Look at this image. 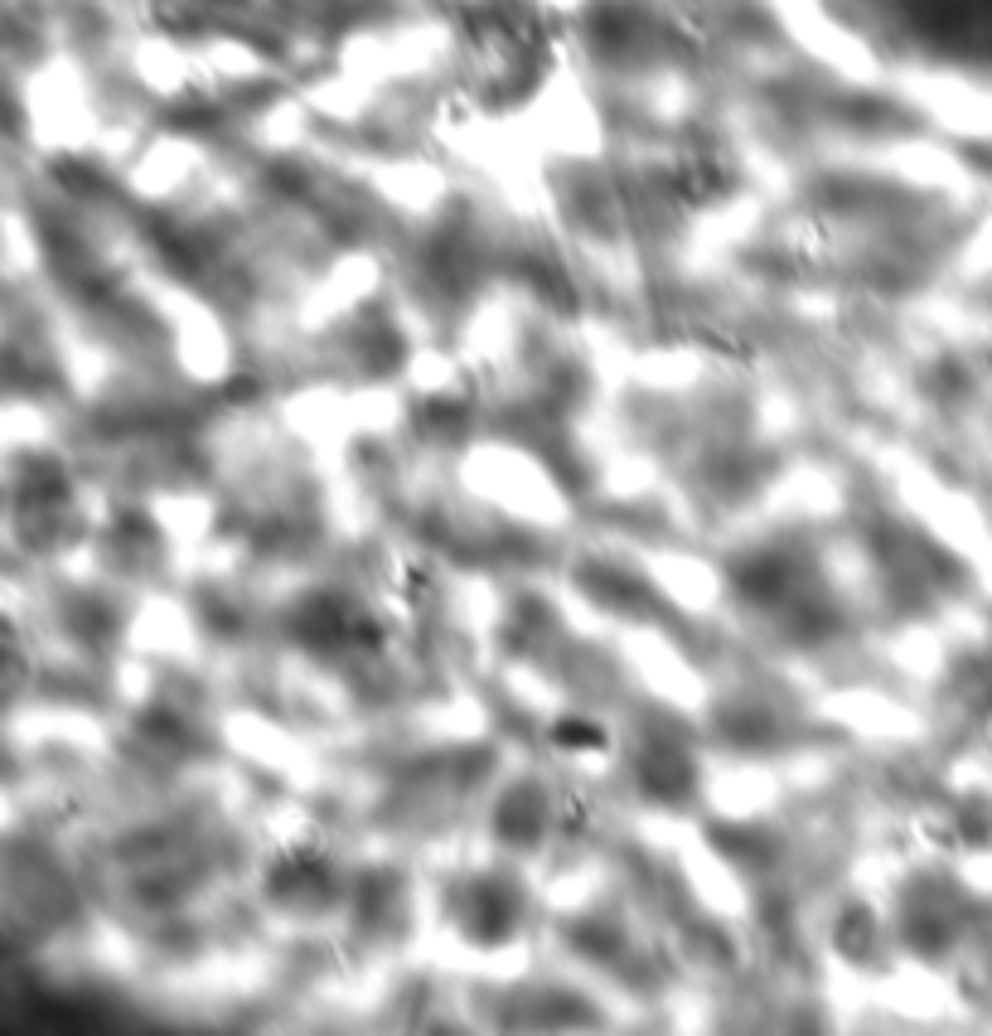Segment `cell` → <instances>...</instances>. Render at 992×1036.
I'll return each mask as SVG.
<instances>
[{
  "mask_svg": "<svg viewBox=\"0 0 992 1036\" xmlns=\"http://www.w3.org/2000/svg\"><path fill=\"white\" fill-rule=\"evenodd\" d=\"M557 741H562V746H567V751H591V746H596V741H601V732H596V727H591V722H562V727H557Z\"/></svg>",
  "mask_w": 992,
  "mask_h": 1036,
  "instance_id": "cell-1",
  "label": "cell"
}]
</instances>
